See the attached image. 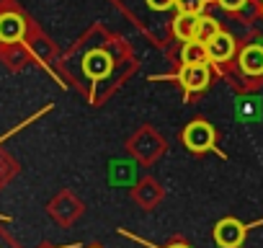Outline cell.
Listing matches in <instances>:
<instances>
[{
	"label": "cell",
	"mask_w": 263,
	"mask_h": 248,
	"mask_svg": "<svg viewBox=\"0 0 263 248\" xmlns=\"http://www.w3.org/2000/svg\"><path fill=\"white\" fill-rule=\"evenodd\" d=\"M183 143L194 153L209 150L214 145V130H212V124H206V121H191L189 127H186V132H183Z\"/></svg>",
	"instance_id": "6da1fadb"
},
{
	"label": "cell",
	"mask_w": 263,
	"mask_h": 248,
	"mask_svg": "<svg viewBox=\"0 0 263 248\" xmlns=\"http://www.w3.org/2000/svg\"><path fill=\"white\" fill-rule=\"evenodd\" d=\"M214 240L222 248H237L245 240V225L237 222V220H232V217L219 220L217 227H214Z\"/></svg>",
	"instance_id": "7a4b0ae2"
},
{
	"label": "cell",
	"mask_w": 263,
	"mask_h": 248,
	"mask_svg": "<svg viewBox=\"0 0 263 248\" xmlns=\"http://www.w3.org/2000/svg\"><path fill=\"white\" fill-rule=\"evenodd\" d=\"M206 55L212 62H227L235 55V39L224 31H217L209 42H206Z\"/></svg>",
	"instance_id": "3957f363"
},
{
	"label": "cell",
	"mask_w": 263,
	"mask_h": 248,
	"mask_svg": "<svg viewBox=\"0 0 263 248\" xmlns=\"http://www.w3.org/2000/svg\"><path fill=\"white\" fill-rule=\"evenodd\" d=\"M83 70H85V75H88L90 80H101V78H106V75L111 73V57H108L103 49H93V52L85 55Z\"/></svg>",
	"instance_id": "277c9868"
},
{
	"label": "cell",
	"mask_w": 263,
	"mask_h": 248,
	"mask_svg": "<svg viewBox=\"0 0 263 248\" xmlns=\"http://www.w3.org/2000/svg\"><path fill=\"white\" fill-rule=\"evenodd\" d=\"M178 78H181V85L186 91H201V88L209 85V67H206V62H201V65H186Z\"/></svg>",
	"instance_id": "5b68a950"
},
{
	"label": "cell",
	"mask_w": 263,
	"mask_h": 248,
	"mask_svg": "<svg viewBox=\"0 0 263 248\" xmlns=\"http://www.w3.org/2000/svg\"><path fill=\"white\" fill-rule=\"evenodd\" d=\"M24 31H26V24L18 13H3L0 16V42H6V44L18 42L24 37Z\"/></svg>",
	"instance_id": "8992f818"
},
{
	"label": "cell",
	"mask_w": 263,
	"mask_h": 248,
	"mask_svg": "<svg viewBox=\"0 0 263 248\" xmlns=\"http://www.w3.org/2000/svg\"><path fill=\"white\" fill-rule=\"evenodd\" d=\"M240 70L245 75H263V47L250 44L240 52Z\"/></svg>",
	"instance_id": "52a82bcc"
},
{
	"label": "cell",
	"mask_w": 263,
	"mask_h": 248,
	"mask_svg": "<svg viewBox=\"0 0 263 248\" xmlns=\"http://www.w3.org/2000/svg\"><path fill=\"white\" fill-rule=\"evenodd\" d=\"M196 29H199V16H194V13H178L173 21V34L181 42L196 39Z\"/></svg>",
	"instance_id": "ba28073f"
},
{
	"label": "cell",
	"mask_w": 263,
	"mask_h": 248,
	"mask_svg": "<svg viewBox=\"0 0 263 248\" xmlns=\"http://www.w3.org/2000/svg\"><path fill=\"white\" fill-rule=\"evenodd\" d=\"M183 65H201L209 60L206 55V44L199 42V39H191V42H183Z\"/></svg>",
	"instance_id": "9c48e42d"
},
{
	"label": "cell",
	"mask_w": 263,
	"mask_h": 248,
	"mask_svg": "<svg viewBox=\"0 0 263 248\" xmlns=\"http://www.w3.org/2000/svg\"><path fill=\"white\" fill-rule=\"evenodd\" d=\"M217 31H219V26H217L214 19H209V16H199V29H196V39H199V42L206 44Z\"/></svg>",
	"instance_id": "30bf717a"
},
{
	"label": "cell",
	"mask_w": 263,
	"mask_h": 248,
	"mask_svg": "<svg viewBox=\"0 0 263 248\" xmlns=\"http://www.w3.org/2000/svg\"><path fill=\"white\" fill-rule=\"evenodd\" d=\"M204 6H206V0H176L178 13H194V16H199L204 11Z\"/></svg>",
	"instance_id": "8fae6325"
},
{
	"label": "cell",
	"mask_w": 263,
	"mask_h": 248,
	"mask_svg": "<svg viewBox=\"0 0 263 248\" xmlns=\"http://www.w3.org/2000/svg\"><path fill=\"white\" fill-rule=\"evenodd\" d=\"M217 3L224 8V11H237V8H242L248 0H217Z\"/></svg>",
	"instance_id": "7c38bea8"
},
{
	"label": "cell",
	"mask_w": 263,
	"mask_h": 248,
	"mask_svg": "<svg viewBox=\"0 0 263 248\" xmlns=\"http://www.w3.org/2000/svg\"><path fill=\"white\" fill-rule=\"evenodd\" d=\"M147 3H150V8H155V11H168V8L176 6V0H147Z\"/></svg>",
	"instance_id": "4fadbf2b"
},
{
	"label": "cell",
	"mask_w": 263,
	"mask_h": 248,
	"mask_svg": "<svg viewBox=\"0 0 263 248\" xmlns=\"http://www.w3.org/2000/svg\"><path fill=\"white\" fill-rule=\"evenodd\" d=\"M171 248H189V245H183V243H176V245H171Z\"/></svg>",
	"instance_id": "5bb4252c"
}]
</instances>
